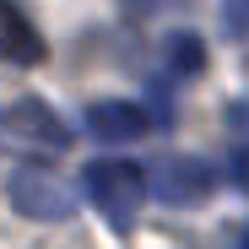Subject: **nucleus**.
<instances>
[{
  "label": "nucleus",
  "instance_id": "obj_4",
  "mask_svg": "<svg viewBox=\"0 0 249 249\" xmlns=\"http://www.w3.org/2000/svg\"><path fill=\"white\" fill-rule=\"evenodd\" d=\"M217 190V174H212V162H200V157H162L157 168L146 174V195L162 200V206H206Z\"/></svg>",
  "mask_w": 249,
  "mask_h": 249
},
{
  "label": "nucleus",
  "instance_id": "obj_11",
  "mask_svg": "<svg viewBox=\"0 0 249 249\" xmlns=\"http://www.w3.org/2000/svg\"><path fill=\"white\" fill-rule=\"evenodd\" d=\"M238 249H249V228H244V238H238Z\"/></svg>",
  "mask_w": 249,
  "mask_h": 249
},
{
  "label": "nucleus",
  "instance_id": "obj_2",
  "mask_svg": "<svg viewBox=\"0 0 249 249\" xmlns=\"http://www.w3.org/2000/svg\"><path fill=\"white\" fill-rule=\"evenodd\" d=\"M81 184H87V200L108 217V228H114V233H130V228H136V217H141V195H146L141 168L103 157V162H87Z\"/></svg>",
  "mask_w": 249,
  "mask_h": 249
},
{
  "label": "nucleus",
  "instance_id": "obj_3",
  "mask_svg": "<svg viewBox=\"0 0 249 249\" xmlns=\"http://www.w3.org/2000/svg\"><path fill=\"white\" fill-rule=\"evenodd\" d=\"M6 200L17 206L22 217H33V222H65L76 212V190L65 179L44 174V168H17L6 179Z\"/></svg>",
  "mask_w": 249,
  "mask_h": 249
},
{
  "label": "nucleus",
  "instance_id": "obj_10",
  "mask_svg": "<svg viewBox=\"0 0 249 249\" xmlns=\"http://www.w3.org/2000/svg\"><path fill=\"white\" fill-rule=\"evenodd\" d=\"M228 174H233L238 184H249V162H244V157H233V162H228Z\"/></svg>",
  "mask_w": 249,
  "mask_h": 249
},
{
  "label": "nucleus",
  "instance_id": "obj_1",
  "mask_svg": "<svg viewBox=\"0 0 249 249\" xmlns=\"http://www.w3.org/2000/svg\"><path fill=\"white\" fill-rule=\"evenodd\" d=\"M71 146V124L38 98L0 103V152L6 157H60Z\"/></svg>",
  "mask_w": 249,
  "mask_h": 249
},
{
  "label": "nucleus",
  "instance_id": "obj_7",
  "mask_svg": "<svg viewBox=\"0 0 249 249\" xmlns=\"http://www.w3.org/2000/svg\"><path fill=\"white\" fill-rule=\"evenodd\" d=\"M206 65V44L195 33H168V44H162V71L168 76H200Z\"/></svg>",
  "mask_w": 249,
  "mask_h": 249
},
{
  "label": "nucleus",
  "instance_id": "obj_9",
  "mask_svg": "<svg viewBox=\"0 0 249 249\" xmlns=\"http://www.w3.org/2000/svg\"><path fill=\"white\" fill-rule=\"evenodd\" d=\"M222 124H228V136H238V141L249 146V98H233V103L222 108Z\"/></svg>",
  "mask_w": 249,
  "mask_h": 249
},
{
  "label": "nucleus",
  "instance_id": "obj_6",
  "mask_svg": "<svg viewBox=\"0 0 249 249\" xmlns=\"http://www.w3.org/2000/svg\"><path fill=\"white\" fill-rule=\"evenodd\" d=\"M0 60L6 65H38L44 60V38L22 17L17 0H0Z\"/></svg>",
  "mask_w": 249,
  "mask_h": 249
},
{
  "label": "nucleus",
  "instance_id": "obj_8",
  "mask_svg": "<svg viewBox=\"0 0 249 249\" xmlns=\"http://www.w3.org/2000/svg\"><path fill=\"white\" fill-rule=\"evenodd\" d=\"M217 22L233 44H249V0H217Z\"/></svg>",
  "mask_w": 249,
  "mask_h": 249
},
{
  "label": "nucleus",
  "instance_id": "obj_5",
  "mask_svg": "<svg viewBox=\"0 0 249 249\" xmlns=\"http://www.w3.org/2000/svg\"><path fill=\"white\" fill-rule=\"evenodd\" d=\"M87 130L98 141H141L152 130V114L130 98H98V103H87Z\"/></svg>",
  "mask_w": 249,
  "mask_h": 249
}]
</instances>
